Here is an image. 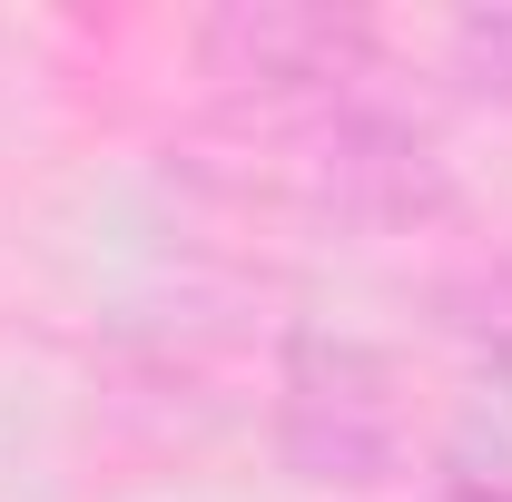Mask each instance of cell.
Listing matches in <instances>:
<instances>
[{
  "label": "cell",
  "instance_id": "obj_3",
  "mask_svg": "<svg viewBox=\"0 0 512 502\" xmlns=\"http://www.w3.org/2000/svg\"><path fill=\"white\" fill-rule=\"evenodd\" d=\"M444 502H512V493H493V483H463V493H444Z\"/></svg>",
  "mask_w": 512,
  "mask_h": 502
},
{
  "label": "cell",
  "instance_id": "obj_2",
  "mask_svg": "<svg viewBox=\"0 0 512 502\" xmlns=\"http://www.w3.org/2000/svg\"><path fill=\"white\" fill-rule=\"evenodd\" d=\"M286 463H296L306 483L375 493L384 473H394V424H384L365 394H325V384H306V394L286 404Z\"/></svg>",
  "mask_w": 512,
  "mask_h": 502
},
{
  "label": "cell",
  "instance_id": "obj_1",
  "mask_svg": "<svg viewBox=\"0 0 512 502\" xmlns=\"http://www.w3.org/2000/svg\"><path fill=\"white\" fill-rule=\"evenodd\" d=\"M207 60L227 69V79H335L345 60H365V30L335 20V10L256 0V10H227L207 30Z\"/></svg>",
  "mask_w": 512,
  "mask_h": 502
}]
</instances>
